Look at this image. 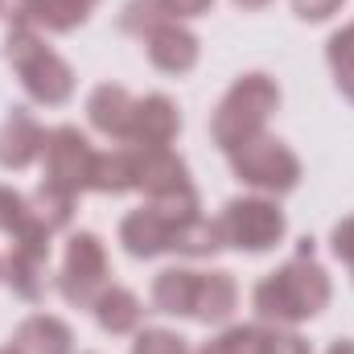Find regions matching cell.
<instances>
[{"label":"cell","instance_id":"34","mask_svg":"<svg viewBox=\"0 0 354 354\" xmlns=\"http://www.w3.org/2000/svg\"><path fill=\"white\" fill-rule=\"evenodd\" d=\"M235 8H243V12H260V8H268L272 0H231Z\"/></svg>","mask_w":354,"mask_h":354},{"label":"cell","instance_id":"29","mask_svg":"<svg viewBox=\"0 0 354 354\" xmlns=\"http://www.w3.org/2000/svg\"><path fill=\"white\" fill-rule=\"evenodd\" d=\"M4 29H37V0H0Z\"/></svg>","mask_w":354,"mask_h":354},{"label":"cell","instance_id":"5","mask_svg":"<svg viewBox=\"0 0 354 354\" xmlns=\"http://www.w3.org/2000/svg\"><path fill=\"white\" fill-rule=\"evenodd\" d=\"M227 161H231V174H235V181L243 189L268 194V198L292 194L301 185V174H305L301 169V157L280 136H272V132L248 140V145H239L235 153H227Z\"/></svg>","mask_w":354,"mask_h":354},{"label":"cell","instance_id":"12","mask_svg":"<svg viewBox=\"0 0 354 354\" xmlns=\"http://www.w3.org/2000/svg\"><path fill=\"white\" fill-rule=\"evenodd\" d=\"M115 239H120V248H124V256H128V260L149 264V260L169 256L174 223H169V218H165L153 202H145V206H136V210H128V214L120 218Z\"/></svg>","mask_w":354,"mask_h":354},{"label":"cell","instance_id":"26","mask_svg":"<svg viewBox=\"0 0 354 354\" xmlns=\"http://www.w3.org/2000/svg\"><path fill=\"white\" fill-rule=\"evenodd\" d=\"M161 21H169L165 8H161V0H124V8H120V33H128L136 41L145 33H153Z\"/></svg>","mask_w":354,"mask_h":354},{"label":"cell","instance_id":"37","mask_svg":"<svg viewBox=\"0 0 354 354\" xmlns=\"http://www.w3.org/2000/svg\"><path fill=\"white\" fill-rule=\"evenodd\" d=\"M351 280H354V264H351Z\"/></svg>","mask_w":354,"mask_h":354},{"label":"cell","instance_id":"21","mask_svg":"<svg viewBox=\"0 0 354 354\" xmlns=\"http://www.w3.org/2000/svg\"><path fill=\"white\" fill-rule=\"evenodd\" d=\"M103 0H37V29L46 37H66L83 29Z\"/></svg>","mask_w":354,"mask_h":354},{"label":"cell","instance_id":"11","mask_svg":"<svg viewBox=\"0 0 354 354\" xmlns=\"http://www.w3.org/2000/svg\"><path fill=\"white\" fill-rule=\"evenodd\" d=\"M140 46H145L149 66L161 71V75H169V79H185L198 66V58H202L198 33L189 25H181V21H161L153 33L140 37Z\"/></svg>","mask_w":354,"mask_h":354},{"label":"cell","instance_id":"20","mask_svg":"<svg viewBox=\"0 0 354 354\" xmlns=\"http://www.w3.org/2000/svg\"><path fill=\"white\" fill-rule=\"evenodd\" d=\"M91 194H103V198H124V194H136V169H132V149H128V145L99 149Z\"/></svg>","mask_w":354,"mask_h":354},{"label":"cell","instance_id":"13","mask_svg":"<svg viewBox=\"0 0 354 354\" xmlns=\"http://www.w3.org/2000/svg\"><path fill=\"white\" fill-rule=\"evenodd\" d=\"M181 136V107L169 95L149 91L136 95L132 103V124H128V140L124 145H145V149H174Z\"/></svg>","mask_w":354,"mask_h":354},{"label":"cell","instance_id":"18","mask_svg":"<svg viewBox=\"0 0 354 354\" xmlns=\"http://www.w3.org/2000/svg\"><path fill=\"white\" fill-rule=\"evenodd\" d=\"M239 309V284L227 268L198 272V297H194V322L202 326H227Z\"/></svg>","mask_w":354,"mask_h":354},{"label":"cell","instance_id":"3","mask_svg":"<svg viewBox=\"0 0 354 354\" xmlns=\"http://www.w3.org/2000/svg\"><path fill=\"white\" fill-rule=\"evenodd\" d=\"M4 62L37 107H66L75 99V71L41 29H4Z\"/></svg>","mask_w":354,"mask_h":354},{"label":"cell","instance_id":"23","mask_svg":"<svg viewBox=\"0 0 354 354\" xmlns=\"http://www.w3.org/2000/svg\"><path fill=\"white\" fill-rule=\"evenodd\" d=\"M29 202H33V214L58 235V231H71V223H75V210H79V198L75 194H66V189H58V185H50V181H37V189L29 194Z\"/></svg>","mask_w":354,"mask_h":354},{"label":"cell","instance_id":"30","mask_svg":"<svg viewBox=\"0 0 354 354\" xmlns=\"http://www.w3.org/2000/svg\"><path fill=\"white\" fill-rule=\"evenodd\" d=\"M330 252H334V260L338 264H354V214L346 218H338L334 223V231H330Z\"/></svg>","mask_w":354,"mask_h":354},{"label":"cell","instance_id":"27","mask_svg":"<svg viewBox=\"0 0 354 354\" xmlns=\"http://www.w3.org/2000/svg\"><path fill=\"white\" fill-rule=\"evenodd\" d=\"M264 354H313V346L292 326H264Z\"/></svg>","mask_w":354,"mask_h":354},{"label":"cell","instance_id":"31","mask_svg":"<svg viewBox=\"0 0 354 354\" xmlns=\"http://www.w3.org/2000/svg\"><path fill=\"white\" fill-rule=\"evenodd\" d=\"M161 8H165V17L169 21H198V17H206L210 8H214V0H161Z\"/></svg>","mask_w":354,"mask_h":354},{"label":"cell","instance_id":"15","mask_svg":"<svg viewBox=\"0 0 354 354\" xmlns=\"http://www.w3.org/2000/svg\"><path fill=\"white\" fill-rule=\"evenodd\" d=\"M145 301L128 288V284H107L99 297H95V305H91V317H95V326L107 334V338H132L140 326H145Z\"/></svg>","mask_w":354,"mask_h":354},{"label":"cell","instance_id":"16","mask_svg":"<svg viewBox=\"0 0 354 354\" xmlns=\"http://www.w3.org/2000/svg\"><path fill=\"white\" fill-rule=\"evenodd\" d=\"M198 272L189 264L161 268L149 284V309L161 317H194V297H198Z\"/></svg>","mask_w":354,"mask_h":354},{"label":"cell","instance_id":"4","mask_svg":"<svg viewBox=\"0 0 354 354\" xmlns=\"http://www.w3.org/2000/svg\"><path fill=\"white\" fill-rule=\"evenodd\" d=\"M214 218H218L223 243L231 252H243V256H268L288 235V218L280 210V198L252 194V189L235 194L231 202H223V210Z\"/></svg>","mask_w":354,"mask_h":354},{"label":"cell","instance_id":"33","mask_svg":"<svg viewBox=\"0 0 354 354\" xmlns=\"http://www.w3.org/2000/svg\"><path fill=\"white\" fill-rule=\"evenodd\" d=\"M326 354H354V338H338V342H330Z\"/></svg>","mask_w":354,"mask_h":354},{"label":"cell","instance_id":"35","mask_svg":"<svg viewBox=\"0 0 354 354\" xmlns=\"http://www.w3.org/2000/svg\"><path fill=\"white\" fill-rule=\"evenodd\" d=\"M0 284H4V256H0Z\"/></svg>","mask_w":354,"mask_h":354},{"label":"cell","instance_id":"22","mask_svg":"<svg viewBox=\"0 0 354 354\" xmlns=\"http://www.w3.org/2000/svg\"><path fill=\"white\" fill-rule=\"evenodd\" d=\"M194 354H264V326L260 322H227Z\"/></svg>","mask_w":354,"mask_h":354},{"label":"cell","instance_id":"10","mask_svg":"<svg viewBox=\"0 0 354 354\" xmlns=\"http://www.w3.org/2000/svg\"><path fill=\"white\" fill-rule=\"evenodd\" d=\"M46 136H50V128H41V120L29 107H8V115L0 120V169L25 174V169L41 165Z\"/></svg>","mask_w":354,"mask_h":354},{"label":"cell","instance_id":"24","mask_svg":"<svg viewBox=\"0 0 354 354\" xmlns=\"http://www.w3.org/2000/svg\"><path fill=\"white\" fill-rule=\"evenodd\" d=\"M128 354H194V346L185 334H177L169 326H140L132 334Z\"/></svg>","mask_w":354,"mask_h":354},{"label":"cell","instance_id":"6","mask_svg":"<svg viewBox=\"0 0 354 354\" xmlns=\"http://www.w3.org/2000/svg\"><path fill=\"white\" fill-rule=\"evenodd\" d=\"M111 284V256L95 231H71L62 248V264L54 272V288L71 309H91L95 297Z\"/></svg>","mask_w":354,"mask_h":354},{"label":"cell","instance_id":"7","mask_svg":"<svg viewBox=\"0 0 354 354\" xmlns=\"http://www.w3.org/2000/svg\"><path fill=\"white\" fill-rule=\"evenodd\" d=\"M95 161H99V149L91 145L87 132L79 124H58L46 136L41 181H50V185L83 198V194H91V181H95Z\"/></svg>","mask_w":354,"mask_h":354},{"label":"cell","instance_id":"36","mask_svg":"<svg viewBox=\"0 0 354 354\" xmlns=\"http://www.w3.org/2000/svg\"><path fill=\"white\" fill-rule=\"evenodd\" d=\"M0 354H17V351H12V346H0Z\"/></svg>","mask_w":354,"mask_h":354},{"label":"cell","instance_id":"9","mask_svg":"<svg viewBox=\"0 0 354 354\" xmlns=\"http://www.w3.org/2000/svg\"><path fill=\"white\" fill-rule=\"evenodd\" d=\"M132 149V169H136V194L145 202H169L198 194L189 165L177 149H145V145H128Z\"/></svg>","mask_w":354,"mask_h":354},{"label":"cell","instance_id":"32","mask_svg":"<svg viewBox=\"0 0 354 354\" xmlns=\"http://www.w3.org/2000/svg\"><path fill=\"white\" fill-rule=\"evenodd\" d=\"M334 75V87H338V95L346 99V103H354V66H342V71H330Z\"/></svg>","mask_w":354,"mask_h":354},{"label":"cell","instance_id":"1","mask_svg":"<svg viewBox=\"0 0 354 354\" xmlns=\"http://www.w3.org/2000/svg\"><path fill=\"white\" fill-rule=\"evenodd\" d=\"M334 301L330 272L313 260V248L284 260L280 268L264 272L252 288V313L260 326H305L322 317Z\"/></svg>","mask_w":354,"mask_h":354},{"label":"cell","instance_id":"2","mask_svg":"<svg viewBox=\"0 0 354 354\" xmlns=\"http://www.w3.org/2000/svg\"><path fill=\"white\" fill-rule=\"evenodd\" d=\"M280 83L268 71H243L210 111V140L223 153H235L239 145L264 136L268 120L280 111Z\"/></svg>","mask_w":354,"mask_h":354},{"label":"cell","instance_id":"25","mask_svg":"<svg viewBox=\"0 0 354 354\" xmlns=\"http://www.w3.org/2000/svg\"><path fill=\"white\" fill-rule=\"evenodd\" d=\"M29 223H37L29 194H21L17 185H4V181H0V235L17 239Z\"/></svg>","mask_w":354,"mask_h":354},{"label":"cell","instance_id":"14","mask_svg":"<svg viewBox=\"0 0 354 354\" xmlns=\"http://www.w3.org/2000/svg\"><path fill=\"white\" fill-rule=\"evenodd\" d=\"M132 103L136 95L120 83H99L87 95V124L91 132H99L103 140L111 145H124L128 140V124H132Z\"/></svg>","mask_w":354,"mask_h":354},{"label":"cell","instance_id":"17","mask_svg":"<svg viewBox=\"0 0 354 354\" xmlns=\"http://www.w3.org/2000/svg\"><path fill=\"white\" fill-rule=\"evenodd\" d=\"M8 346L17 354H75V330L58 313H29L17 322Z\"/></svg>","mask_w":354,"mask_h":354},{"label":"cell","instance_id":"19","mask_svg":"<svg viewBox=\"0 0 354 354\" xmlns=\"http://www.w3.org/2000/svg\"><path fill=\"white\" fill-rule=\"evenodd\" d=\"M169 252L181 260H210L218 252H227L223 243V231H218V218H210L206 210L181 218L174 227V239H169Z\"/></svg>","mask_w":354,"mask_h":354},{"label":"cell","instance_id":"8","mask_svg":"<svg viewBox=\"0 0 354 354\" xmlns=\"http://www.w3.org/2000/svg\"><path fill=\"white\" fill-rule=\"evenodd\" d=\"M50 239L54 231L37 218L29 223L17 239H8V256H4V284L12 288V297H21L25 305H37L46 301L50 292Z\"/></svg>","mask_w":354,"mask_h":354},{"label":"cell","instance_id":"28","mask_svg":"<svg viewBox=\"0 0 354 354\" xmlns=\"http://www.w3.org/2000/svg\"><path fill=\"white\" fill-rule=\"evenodd\" d=\"M288 4H292V17H297V21H305V25H326V21H334V17L342 12L346 0H288Z\"/></svg>","mask_w":354,"mask_h":354}]
</instances>
